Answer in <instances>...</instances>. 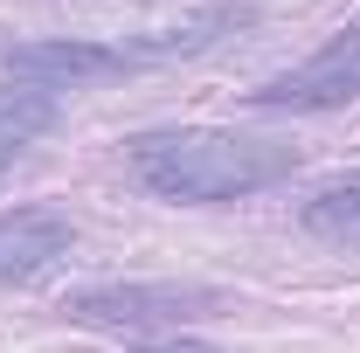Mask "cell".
I'll list each match as a JSON object with an SVG mask.
<instances>
[{
    "label": "cell",
    "mask_w": 360,
    "mask_h": 353,
    "mask_svg": "<svg viewBox=\"0 0 360 353\" xmlns=\"http://www.w3.org/2000/svg\"><path fill=\"white\" fill-rule=\"evenodd\" d=\"M132 180L160 201H194V208H222L243 194H264L277 180L298 174V153L284 139L257 132H215V125H180V132H139L125 146Z\"/></svg>",
    "instance_id": "1"
},
{
    "label": "cell",
    "mask_w": 360,
    "mask_h": 353,
    "mask_svg": "<svg viewBox=\"0 0 360 353\" xmlns=\"http://www.w3.org/2000/svg\"><path fill=\"white\" fill-rule=\"evenodd\" d=\"M215 305H222L215 284H90L63 298V312L84 326H180Z\"/></svg>",
    "instance_id": "2"
},
{
    "label": "cell",
    "mask_w": 360,
    "mask_h": 353,
    "mask_svg": "<svg viewBox=\"0 0 360 353\" xmlns=\"http://www.w3.org/2000/svg\"><path fill=\"white\" fill-rule=\"evenodd\" d=\"M354 97H360V14L319 49L312 63H298V70L270 77L264 90H250L257 111H340Z\"/></svg>",
    "instance_id": "3"
},
{
    "label": "cell",
    "mask_w": 360,
    "mask_h": 353,
    "mask_svg": "<svg viewBox=\"0 0 360 353\" xmlns=\"http://www.w3.org/2000/svg\"><path fill=\"white\" fill-rule=\"evenodd\" d=\"M7 70L35 90H70V84H104L139 70L125 42H21L7 49Z\"/></svg>",
    "instance_id": "4"
},
{
    "label": "cell",
    "mask_w": 360,
    "mask_h": 353,
    "mask_svg": "<svg viewBox=\"0 0 360 353\" xmlns=\"http://www.w3.org/2000/svg\"><path fill=\"white\" fill-rule=\"evenodd\" d=\"M70 243H77L70 215H56V208H7L0 215V284L42 277L49 264L70 257Z\"/></svg>",
    "instance_id": "5"
},
{
    "label": "cell",
    "mask_w": 360,
    "mask_h": 353,
    "mask_svg": "<svg viewBox=\"0 0 360 353\" xmlns=\"http://www.w3.org/2000/svg\"><path fill=\"white\" fill-rule=\"evenodd\" d=\"M298 222H305V236L333 243V250H360V174L326 180L312 201L298 208Z\"/></svg>",
    "instance_id": "6"
},
{
    "label": "cell",
    "mask_w": 360,
    "mask_h": 353,
    "mask_svg": "<svg viewBox=\"0 0 360 353\" xmlns=\"http://www.w3.org/2000/svg\"><path fill=\"white\" fill-rule=\"evenodd\" d=\"M49 125H56V90H35V84L0 90V167H7L28 139H42Z\"/></svg>",
    "instance_id": "7"
},
{
    "label": "cell",
    "mask_w": 360,
    "mask_h": 353,
    "mask_svg": "<svg viewBox=\"0 0 360 353\" xmlns=\"http://www.w3.org/2000/svg\"><path fill=\"white\" fill-rule=\"evenodd\" d=\"M132 353H215V347H201V340H160V347H132Z\"/></svg>",
    "instance_id": "8"
}]
</instances>
